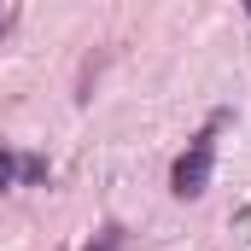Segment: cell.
<instances>
[{
	"label": "cell",
	"mask_w": 251,
	"mask_h": 251,
	"mask_svg": "<svg viewBox=\"0 0 251 251\" xmlns=\"http://www.w3.org/2000/svg\"><path fill=\"white\" fill-rule=\"evenodd\" d=\"M210 164H216V140H210V128H204L187 152H181V164H176V193H181V199H199V193L210 187Z\"/></svg>",
	"instance_id": "6da1fadb"
},
{
	"label": "cell",
	"mask_w": 251,
	"mask_h": 251,
	"mask_svg": "<svg viewBox=\"0 0 251 251\" xmlns=\"http://www.w3.org/2000/svg\"><path fill=\"white\" fill-rule=\"evenodd\" d=\"M88 251H123V234H117V228H105V234H100Z\"/></svg>",
	"instance_id": "7a4b0ae2"
},
{
	"label": "cell",
	"mask_w": 251,
	"mask_h": 251,
	"mask_svg": "<svg viewBox=\"0 0 251 251\" xmlns=\"http://www.w3.org/2000/svg\"><path fill=\"white\" fill-rule=\"evenodd\" d=\"M12 176H18V164H12V152L0 146V187H12Z\"/></svg>",
	"instance_id": "3957f363"
}]
</instances>
